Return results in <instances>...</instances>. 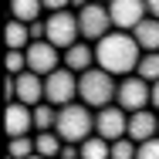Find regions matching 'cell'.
<instances>
[{"label": "cell", "mask_w": 159, "mask_h": 159, "mask_svg": "<svg viewBox=\"0 0 159 159\" xmlns=\"http://www.w3.org/2000/svg\"><path fill=\"white\" fill-rule=\"evenodd\" d=\"M139 58H142V48H139L135 37L125 34V31H112L108 37H102L95 44V64L105 68L108 75H115V78L135 75Z\"/></svg>", "instance_id": "1"}, {"label": "cell", "mask_w": 159, "mask_h": 159, "mask_svg": "<svg viewBox=\"0 0 159 159\" xmlns=\"http://www.w3.org/2000/svg\"><path fill=\"white\" fill-rule=\"evenodd\" d=\"M119 95V81H115V75H108L105 68H88L85 75H78V102H85L88 108H105V105H112Z\"/></svg>", "instance_id": "2"}, {"label": "cell", "mask_w": 159, "mask_h": 159, "mask_svg": "<svg viewBox=\"0 0 159 159\" xmlns=\"http://www.w3.org/2000/svg\"><path fill=\"white\" fill-rule=\"evenodd\" d=\"M54 132L61 135L64 142L81 146L85 139H92V135H95V112H92L85 102L61 105V108H58V125H54Z\"/></svg>", "instance_id": "3"}, {"label": "cell", "mask_w": 159, "mask_h": 159, "mask_svg": "<svg viewBox=\"0 0 159 159\" xmlns=\"http://www.w3.org/2000/svg\"><path fill=\"white\" fill-rule=\"evenodd\" d=\"M78 98V75L68 71V68H58L44 78V102L61 108V105H71Z\"/></svg>", "instance_id": "4"}, {"label": "cell", "mask_w": 159, "mask_h": 159, "mask_svg": "<svg viewBox=\"0 0 159 159\" xmlns=\"http://www.w3.org/2000/svg\"><path fill=\"white\" fill-rule=\"evenodd\" d=\"M78 37H81V27H78V14L75 10L48 14V41L58 51H68L71 44H78Z\"/></svg>", "instance_id": "5"}, {"label": "cell", "mask_w": 159, "mask_h": 159, "mask_svg": "<svg viewBox=\"0 0 159 159\" xmlns=\"http://www.w3.org/2000/svg\"><path fill=\"white\" fill-rule=\"evenodd\" d=\"M78 27H81V37H85V41H95V44L115 31L105 3H88V7H81V10H78Z\"/></svg>", "instance_id": "6"}, {"label": "cell", "mask_w": 159, "mask_h": 159, "mask_svg": "<svg viewBox=\"0 0 159 159\" xmlns=\"http://www.w3.org/2000/svg\"><path fill=\"white\" fill-rule=\"evenodd\" d=\"M95 135H102L105 142H119L129 135V112L119 105H105L95 112Z\"/></svg>", "instance_id": "7"}, {"label": "cell", "mask_w": 159, "mask_h": 159, "mask_svg": "<svg viewBox=\"0 0 159 159\" xmlns=\"http://www.w3.org/2000/svg\"><path fill=\"white\" fill-rule=\"evenodd\" d=\"M149 92H152V85H149L146 78L129 75V78H122V81H119L115 105H119V108H125L129 115H132V112H139V108H149Z\"/></svg>", "instance_id": "8"}, {"label": "cell", "mask_w": 159, "mask_h": 159, "mask_svg": "<svg viewBox=\"0 0 159 159\" xmlns=\"http://www.w3.org/2000/svg\"><path fill=\"white\" fill-rule=\"evenodd\" d=\"M108 17H112V27L115 31L132 34L149 17V10H146V0H112L108 3Z\"/></svg>", "instance_id": "9"}, {"label": "cell", "mask_w": 159, "mask_h": 159, "mask_svg": "<svg viewBox=\"0 0 159 159\" xmlns=\"http://www.w3.org/2000/svg\"><path fill=\"white\" fill-rule=\"evenodd\" d=\"M58 68H64V61H61V51H58L51 41H34L31 48H27V71L48 78V75L58 71Z\"/></svg>", "instance_id": "10"}, {"label": "cell", "mask_w": 159, "mask_h": 159, "mask_svg": "<svg viewBox=\"0 0 159 159\" xmlns=\"http://www.w3.org/2000/svg\"><path fill=\"white\" fill-rule=\"evenodd\" d=\"M159 135V112L156 108H139L129 115V139L139 146V142H149Z\"/></svg>", "instance_id": "11"}, {"label": "cell", "mask_w": 159, "mask_h": 159, "mask_svg": "<svg viewBox=\"0 0 159 159\" xmlns=\"http://www.w3.org/2000/svg\"><path fill=\"white\" fill-rule=\"evenodd\" d=\"M3 125L10 139H20L34 129V108L24 102H7V115H3Z\"/></svg>", "instance_id": "12"}, {"label": "cell", "mask_w": 159, "mask_h": 159, "mask_svg": "<svg viewBox=\"0 0 159 159\" xmlns=\"http://www.w3.org/2000/svg\"><path fill=\"white\" fill-rule=\"evenodd\" d=\"M14 81H17V102H24V105H31V108L44 102V78H41V75L24 71V75H14Z\"/></svg>", "instance_id": "13"}, {"label": "cell", "mask_w": 159, "mask_h": 159, "mask_svg": "<svg viewBox=\"0 0 159 159\" xmlns=\"http://www.w3.org/2000/svg\"><path fill=\"white\" fill-rule=\"evenodd\" d=\"M61 61H64L68 71L85 75L88 68H95V48H88L85 41H78V44H71L68 51H61Z\"/></svg>", "instance_id": "14"}, {"label": "cell", "mask_w": 159, "mask_h": 159, "mask_svg": "<svg viewBox=\"0 0 159 159\" xmlns=\"http://www.w3.org/2000/svg\"><path fill=\"white\" fill-rule=\"evenodd\" d=\"M132 37H135V44L142 48V54H146V51H159V20L156 17H146V20L132 31Z\"/></svg>", "instance_id": "15"}, {"label": "cell", "mask_w": 159, "mask_h": 159, "mask_svg": "<svg viewBox=\"0 0 159 159\" xmlns=\"http://www.w3.org/2000/svg\"><path fill=\"white\" fill-rule=\"evenodd\" d=\"M64 149V139L58 135V132H37L34 135V152L44 159H58Z\"/></svg>", "instance_id": "16"}, {"label": "cell", "mask_w": 159, "mask_h": 159, "mask_svg": "<svg viewBox=\"0 0 159 159\" xmlns=\"http://www.w3.org/2000/svg\"><path fill=\"white\" fill-rule=\"evenodd\" d=\"M7 48L10 51H27L31 48V27L24 20H7Z\"/></svg>", "instance_id": "17"}, {"label": "cell", "mask_w": 159, "mask_h": 159, "mask_svg": "<svg viewBox=\"0 0 159 159\" xmlns=\"http://www.w3.org/2000/svg\"><path fill=\"white\" fill-rule=\"evenodd\" d=\"M41 10H44L41 0H10V17L14 20L34 24V20H41Z\"/></svg>", "instance_id": "18"}, {"label": "cell", "mask_w": 159, "mask_h": 159, "mask_svg": "<svg viewBox=\"0 0 159 159\" xmlns=\"http://www.w3.org/2000/svg\"><path fill=\"white\" fill-rule=\"evenodd\" d=\"M54 125H58V108L48 102L34 105V132H54Z\"/></svg>", "instance_id": "19"}, {"label": "cell", "mask_w": 159, "mask_h": 159, "mask_svg": "<svg viewBox=\"0 0 159 159\" xmlns=\"http://www.w3.org/2000/svg\"><path fill=\"white\" fill-rule=\"evenodd\" d=\"M81 159H112V142H105L102 135H92L81 142Z\"/></svg>", "instance_id": "20"}, {"label": "cell", "mask_w": 159, "mask_h": 159, "mask_svg": "<svg viewBox=\"0 0 159 159\" xmlns=\"http://www.w3.org/2000/svg\"><path fill=\"white\" fill-rule=\"evenodd\" d=\"M135 75H139V78H146L149 85H152V81H159V51H146V54L139 58Z\"/></svg>", "instance_id": "21"}, {"label": "cell", "mask_w": 159, "mask_h": 159, "mask_svg": "<svg viewBox=\"0 0 159 159\" xmlns=\"http://www.w3.org/2000/svg\"><path fill=\"white\" fill-rule=\"evenodd\" d=\"M10 156H14V159H27V156H34V139H31V135L10 139Z\"/></svg>", "instance_id": "22"}, {"label": "cell", "mask_w": 159, "mask_h": 159, "mask_svg": "<svg viewBox=\"0 0 159 159\" xmlns=\"http://www.w3.org/2000/svg\"><path fill=\"white\" fill-rule=\"evenodd\" d=\"M135 152H139V146L132 142V139H119V142H112V159H135Z\"/></svg>", "instance_id": "23"}, {"label": "cell", "mask_w": 159, "mask_h": 159, "mask_svg": "<svg viewBox=\"0 0 159 159\" xmlns=\"http://www.w3.org/2000/svg\"><path fill=\"white\" fill-rule=\"evenodd\" d=\"M27 71V51H7V75H24Z\"/></svg>", "instance_id": "24"}, {"label": "cell", "mask_w": 159, "mask_h": 159, "mask_svg": "<svg viewBox=\"0 0 159 159\" xmlns=\"http://www.w3.org/2000/svg\"><path fill=\"white\" fill-rule=\"evenodd\" d=\"M135 159H159V135H156V139H149V142H139Z\"/></svg>", "instance_id": "25"}, {"label": "cell", "mask_w": 159, "mask_h": 159, "mask_svg": "<svg viewBox=\"0 0 159 159\" xmlns=\"http://www.w3.org/2000/svg\"><path fill=\"white\" fill-rule=\"evenodd\" d=\"M41 3H44L48 14H58V10H68L71 7V0H41Z\"/></svg>", "instance_id": "26"}, {"label": "cell", "mask_w": 159, "mask_h": 159, "mask_svg": "<svg viewBox=\"0 0 159 159\" xmlns=\"http://www.w3.org/2000/svg\"><path fill=\"white\" fill-rule=\"evenodd\" d=\"M58 159H81V146L64 142V149H61V156H58Z\"/></svg>", "instance_id": "27"}, {"label": "cell", "mask_w": 159, "mask_h": 159, "mask_svg": "<svg viewBox=\"0 0 159 159\" xmlns=\"http://www.w3.org/2000/svg\"><path fill=\"white\" fill-rule=\"evenodd\" d=\"M149 108L159 112V81H152V92H149Z\"/></svg>", "instance_id": "28"}, {"label": "cell", "mask_w": 159, "mask_h": 159, "mask_svg": "<svg viewBox=\"0 0 159 159\" xmlns=\"http://www.w3.org/2000/svg\"><path fill=\"white\" fill-rule=\"evenodd\" d=\"M146 10H149V17L159 20V0H146Z\"/></svg>", "instance_id": "29"}, {"label": "cell", "mask_w": 159, "mask_h": 159, "mask_svg": "<svg viewBox=\"0 0 159 159\" xmlns=\"http://www.w3.org/2000/svg\"><path fill=\"white\" fill-rule=\"evenodd\" d=\"M88 3H92V0H71V7H75V14H78L81 7H88Z\"/></svg>", "instance_id": "30"}, {"label": "cell", "mask_w": 159, "mask_h": 159, "mask_svg": "<svg viewBox=\"0 0 159 159\" xmlns=\"http://www.w3.org/2000/svg\"><path fill=\"white\" fill-rule=\"evenodd\" d=\"M92 3H105V7H108V3H112V0H92Z\"/></svg>", "instance_id": "31"}, {"label": "cell", "mask_w": 159, "mask_h": 159, "mask_svg": "<svg viewBox=\"0 0 159 159\" xmlns=\"http://www.w3.org/2000/svg\"><path fill=\"white\" fill-rule=\"evenodd\" d=\"M27 159H44V156H37V152H34V156H27Z\"/></svg>", "instance_id": "32"}]
</instances>
